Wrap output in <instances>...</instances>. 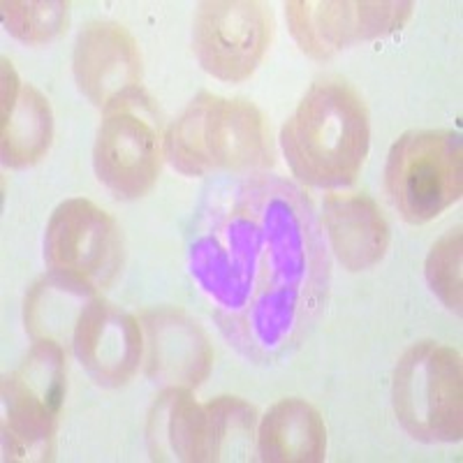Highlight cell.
Masks as SVG:
<instances>
[{"mask_svg": "<svg viewBox=\"0 0 463 463\" xmlns=\"http://www.w3.org/2000/svg\"><path fill=\"white\" fill-rule=\"evenodd\" d=\"M188 267L225 341L253 364L295 353L325 313L332 283L316 206L299 185L267 172L206 193Z\"/></svg>", "mask_w": 463, "mask_h": 463, "instance_id": "obj_1", "label": "cell"}, {"mask_svg": "<svg viewBox=\"0 0 463 463\" xmlns=\"http://www.w3.org/2000/svg\"><path fill=\"white\" fill-rule=\"evenodd\" d=\"M369 146L366 102L341 77L317 80L280 130V148L289 169L311 188L353 185L366 163Z\"/></svg>", "mask_w": 463, "mask_h": 463, "instance_id": "obj_2", "label": "cell"}, {"mask_svg": "<svg viewBox=\"0 0 463 463\" xmlns=\"http://www.w3.org/2000/svg\"><path fill=\"white\" fill-rule=\"evenodd\" d=\"M165 158L185 176L258 174L274 167V144L262 111L243 98L200 93L169 126Z\"/></svg>", "mask_w": 463, "mask_h": 463, "instance_id": "obj_3", "label": "cell"}, {"mask_svg": "<svg viewBox=\"0 0 463 463\" xmlns=\"http://www.w3.org/2000/svg\"><path fill=\"white\" fill-rule=\"evenodd\" d=\"M65 394V347L53 341H33L24 362L3 380V449L7 461H52Z\"/></svg>", "mask_w": 463, "mask_h": 463, "instance_id": "obj_4", "label": "cell"}, {"mask_svg": "<svg viewBox=\"0 0 463 463\" xmlns=\"http://www.w3.org/2000/svg\"><path fill=\"white\" fill-rule=\"evenodd\" d=\"M461 354L421 341L401 354L392 380V403L401 427L420 442H458L463 436Z\"/></svg>", "mask_w": 463, "mask_h": 463, "instance_id": "obj_5", "label": "cell"}, {"mask_svg": "<svg viewBox=\"0 0 463 463\" xmlns=\"http://www.w3.org/2000/svg\"><path fill=\"white\" fill-rule=\"evenodd\" d=\"M384 190L411 225L438 218L461 200L463 151L457 130H408L390 148Z\"/></svg>", "mask_w": 463, "mask_h": 463, "instance_id": "obj_6", "label": "cell"}, {"mask_svg": "<svg viewBox=\"0 0 463 463\" xmlns=\"http://www.w3.org/2000/svg\"><path fill=\"white\" fill-rule=\"evenodd\" d=\"M165 148L158 111L146 93L105 111L93 146L98 181L118 200H139L156 185Z\"/></svg>", "mask_w": 463, "mask_h": 463, "instance_id": "obj_7", "label": "cell"}, {"mask_svg": "<svg viewBox=\"0 0 463 463\" xmlns=\"http://www.w3.org/2000/svg\"><path fill=\"white\" fill-rule=\"evenodd\" d=\"M44 262L95 292L109 288L123 267L121 227L90 200L61 202L44 230Z\"/></svg>", "mask_w": 463, "mask_h": 463, "instance_id": "obj_8", "label": "cell"}, {"mask_svg": "<svg viewBox=\"0 0 463 463\" xmlns=\"http://www.w3.org/2000/svg\"><path fill=\"white\" fill-rule=\"evenodd\" d=\"M271 16L255 0H206L193 24L202 70L227 84L250 80L271 43Z\"/></svg>", "mask_w": 463, "mask_h": 463, "instance_id": "obj_9", "label": "cell"}, {"mask_svg": "<svg viewBox=\"0 0 463 463\" xmlns=\"http://www.w3.org/2000/svg\"><path fill=\"white\" fill-rule=\"evenodd\" d=\"M411 12L412 3L396 0H292L285 19L301 52L325 61L341 49L401 31Z\"/></svg>", "mask_w": 463, "mask_h": 463, "instance_id": "obj_10", "label": "cell"}, {"mask_svg": "<svg viewBox=\"0 0 463 463\" xmlns=\"http://www.w3.org/2000/svg\"><path fill=\"white\" fill-rule=\"evenodd\" d=\"M72 72L81 93L102 111L144 93L139 44L126 26L116 22H93L80 33Z\"/></svg>", "mask_w": 463, "mask_h": 463, "instance_id": "obj_11", "label": "cell"}, {"mask_svg": "<svg viewBox=\"0 0 463 463\" xmlns=\"http://www.w3.org/2000/svg\"><path fill=\"white\" fill-rule=\"evenodd\" d=\"M72 350L95 384L123 387L142 364V326L128 311L95 297L74 326Z\"/></svg>", "mask_w": 463, "mask_h": 463, "instance_id": "obj_12", "label": "cell"}, {"mask_svg": "<svg viewBox=\"0 0 463 463\" xmlns=\"http://www.w3.org/2000/svg\"><path fill=\"white\" fill-rule=\"evenodd\" d=\"M146 375L165 387H200L211 371L209 338L190 316L176 308L144 313Z\"/></svg>", "mask_w": 463, "mask_h": 463, "instance_id": "obj_13", "label": "cell"}, {"mask_svg": "<svg viewBox=\"0 0 463 463\" xmlns=\"http://www.w3.org/2000/svg\"><path fill=\"white\" fill-rule=\"evenodd\" d=\"M325 237L347 271H366L387 255L392 230L373 197L332 193L322 204Z\"/></svg>", "mask_w": 463, "mask_h": 463, "instance_id": "obj_14", "label": "cell"}, {"mask_svg": "<svg viewBox=\"0 0 463 463\" xmlns=\"http://www.w3.org/2000/svg\"><path fill=\"white\" fill-rule=\"evenodd\" d=\"M53 139L52 105L35 86L24 84L14 65L3 58L0 153L3 165L24 169L47 156Z\"/></svg>", "mask_w": 463, "mask_h": 463, "instance_id": "obj_15", "label": "cell"}, {"mask_svg": "<svg viewBox=\"0 0 463 463\" xmlns=\"http://www.w3.org/2000/svg\"><path fill=\"white\" fill-rule=\"evenodd\" d=\"M326 457L320 412L304 399H283L258 424V458L267 463H317Z\"/></svg>", "mask_w": 463, "mask_h": 463, "instance_id": "obj_16", "label": "cell"}, {"mask_svg": "<svg viewBox=\"0 0 463 463\" xmlns=\"http://www.w3.org/2000/svg\"><path fill=\"white\" fill-rule=\"evenodd\" d=\"M153 461H206V412L185 387H165L148 412Z\"/></svg>", "mask_w": 463, "mask_h": 463, "instance_id": "obj_17", "label": "cell"}, {"mask_svg": "<svg viewBox=\"0 0 463 463\" xmlns=\"http://www.w3.org/2000/svg\"><path fill=\"white\" fill-rule=\"evenodd\" d=\"M98 292L80 280L49 271L37 280L26 295L24 322L33 341H53L63 347H72L74 326L81 311Z\"/></svg>", "mask_w": 463, "mask_h": 463, "instance_id": "obj_18", "label": "cell"}, {"mask_svg": "<svg viewBox=\"0 0 463 463\" xmlns=\"http://www.w3.org/2000/svg\"><path fill=\"white\" fill-rule=\"evenodd\" d=\"M206 461H250L258 454V412L239 396L204 403Z\"/></svg>", "mask_w": 463, "mask_h": 463, "instance_id": "obj_19", "label": "cell"}, {"mask_svg": "<svg viewBox=\"0 0 463 463\" xmlns=\"http://www.w3.org/2000/svg\"><path fill=\"white\" fill-rule=\"evenodd\" d=\"M3 24L19 43L47 44L63 35L70 24V5L63 0L43 3H3Z\"/></svg>", "mask_w": 463, "mask_h": 463, "instance_id": "obj_20", "label": "cell"}, {"mask_svg": "<svg viewBox=\"0 0 463 463\" xmlns=\"http://www.w3.org/2000/svg\"><path fill=\"white\" fill-rule=\"evenodd\" d=\"M424 274L433 295L449 311L461 316V227L449 230L445 237L433 243Z\"/></svg>", "mask_w": 463, "mask_h": 463, "instance_id": "obj_21", "label": "cell"}]
</instances>
